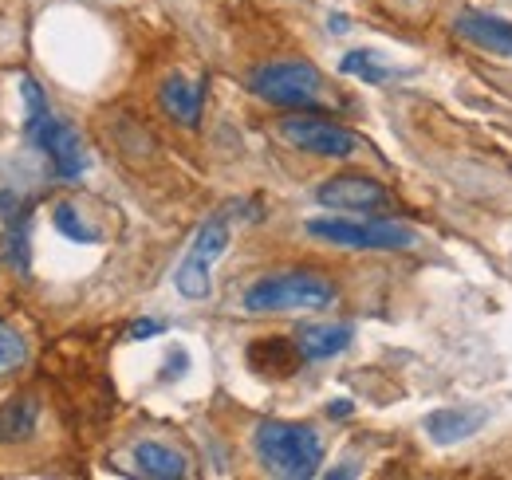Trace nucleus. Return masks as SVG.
<instances>
[{
    "instance_id": "nucleus-1",
    "label": "nucleus",
    "mask_w": 512,
    "mask_h": 480,
    "mask_svg": "<svg viewBox=\"0 0 512 480\" xmlns=\"http://www.w3.org/2000/svg\"><path fill=\"white\" fill-rule=\"evenodd\" d=\"M256 457L264 461V469H272L276 477L308 480L320 473L323 465V437L312 425H296V421H264L256 425Z\"/></svg>"
},
{
    "instance_id": "nucleus-2",
    "label": "nucleus",
    "mask_w": 512,
    "mask_h": 480,
    "mask_svg": "<svg viewBox=\"0 0 512 480\" xmlns=\"http://www.w3.org/2000/svg\"><path fill=\"white\" fill-rule=\"evenodd\" d=\"M335 300V284L320 272H272L260 276L245 292V311L272 315V311H320Z\"/></svg>"
},
{
    "instance_id": "nucleus-3",
    "label": "nucleus",
    "mask_w": 512,
    "mask_h": 480,
    "mask_svg": "<svg viewBox=\"0 0 512 480\" xmlns=\"http://www.w3.org/2000/svg\"><path fill=\"white\" fill-rule=\"evenodd\" d=\"M253 95L272 107H296L312 111L323 103V79L312 63L304 60H276L253 71Z\"/></svg>"
},
{
    "instance_id": "nucleus-4",
    "label": "nucleus",
    "mask_w": 512,
    "mask_h": 480,
    "mask_svg": "<svg viewBox=\"0 0 512 480\" xmlns=\"http://www.w3.org/2000/svg\"><path fill=\"white\" fill-rule=\"evenodd\" d=\"M312 237L339 244V248H367V252H394V248H410L414 233L394 225V221H355V217H316L308 221Z\"/></svg>"
},
{
    "instance_id": "nucleus-5",
    "label": "nucleus",
    "mask_w": 512,
    "mask_h": 480,
    "mask_svg": "<svg viewBox=\"0 0 512 480\" xmlns=\"http://www.w3.org/2000/svg\"><path fill=\"white\" fill-rule=\"evenodd\" d=\"M280 134H284V142H292L296 150L316 154V158H351V154L359 150V138H355L347 126L316 119V115L280 119Z\"/></svg>"
},
{
    "instance_id": "nucleus-6",
    "label": "nucleus",
    "mask_w": 512,
    "mask_h": 480,
    "mask_svg": "<svg viewBox=\"0 0 512 480\" xmlns=\"http://www.w3.org/2000/svg\"><path fill=\"white\" fill-rule=\"evenodd\" d=\"M229 248V229H225V221H205L201 225V233L193 237V248L190 256L182 260V268H178V276H174V284H178V292L186 296V300H205L209 296V268L221 260V252Z\"/></svg>"
},
{
    "instance_id": "nucleus-7",
    "label": "nucleus",
    "mask_w": 512,
    "mask_h": 480,
    "mask_svg": "<svg viewBox=\"0 0 512 480\" xmlns=\"http://www.w3.org/2000/svg\"><path fill=\"white\" fill-rule=\"evenodd\" d=\"M316 201L331 213H379L390 205V193L367 174H339L316 189Z\"/></svg>"
},
{
    "instance_id": "nucleus-8",
    "label": "nucleus",
    "mask_w": 512,
    "mask_h": 480,
    "mask_svg": "<svg viewBox=\"0 0 512 480\" xmlns=\"http://www.w3.org/2000/svg\"><path fill=\"white\" fill-rule=\"evenodd\" d=\"M28 138L40 146V154L52 162V170H56V178L64 181H75L83 170H87V154H83V142H79V134L67 126L64 119H56V115H48V119L40 122V126H32L28 130Z\"/></svg>"
},
{
    "instance_id": "nucleus-9",
    "label": "nucleus",
    "mask_w": 512,
    "mask_h": 480,
    "mask_svg": "<svg viewBox=\"0 0 512 480\" xmlns=\"http://www.w3.org/2000/svg\"><path fill=\"white\" fill-rule=\"evenodd\" d=\"M457 32H461L469 44H477V48H485V52H493V56H512V24L501 20V16H489V12H461V16H457Z\"/></svg>"
},
{
    "instance_id": "nucleus-10",
    "label": "nucleus",
    "mask_w": 512,
    "mask_h": 480,
    "mask_svg": "<svg viewBox=\"0 0 512 480\" xmlns=\"http://www.w3.org/2000/svg\"><path fill=\"white\" fill-rule=\"evenodd\" d=\"M351 335H355V331L343 327V323H308V327H300L292 339H296L304 362H323V359H335L339 351H347V347H351Z\"/></svg>"
},
{
    "instance_id": "nucleus-11",
    "label": "nucleus",
    "mask_w": 512,
    "mask_h": 480,
    "mask_svg": "<svg viewBox=\"0 0 512 480\" xmlns=\"http://www.w3.org/2000/svg\"><path fill=\"white\" fill-rule=\"evenodd\" d=\"M158 99H162V111L170 119L182 122V126H193V122L201 119V107H205V83H193L186 75H170L162 83Z\"/></svg>"
},
{
    "instance_id": "nucleus-12",
    "label": "nucleus",
    "mask_w": 512,
    "mask_h": 480,
    "mask_svg": "<svg viewBox=\"0 0 512 480\" xmlns=\"http://www.w3.org/2000/svg\"><path fill=\"white\" fill-rule=\"evenodd\" d=\"M130 461H134V469H138L142 477H154V480H178L190 473V469H186V457L174 453L170 445H158V441H142V445H134Z\"/></svg>"
},
{
    "instance_id": "nucleus-13",
    "label": "nucleus",
    "mask_w": 512,
    "mask_h": 480,
    "mask_svg": "<svg viewBox=\"0 0 512 480\" xmlns=\"http://www.w3.org/2000/svg\"><path fill=\"white\" fill-rule=\"evenodd\" d=\"M249 362L260 374H292L304 362V355H300L296 339H260L249 347Z\"/></svg>"
},
{
    "instance_id": "nucleus-14",
    "label": "nucleus",
    "mask_w": 512,
    "mask_h": 480,
    "mask_svg": "<svg viewBox=\"0 0 512 480\" xmlns=\"http://www.w3.org/2000/svg\"><path fill=\"white\" fill-rule=\"evenodd\" d=\"M485 425V410H438L426 418V433L438 441V445H453L469 433H477Z\"/></svg>"
},
{
    "instance_id": "nucleus-15",
    "label": "nucleus",
    "mask_w": 512,
    "mask_h": 480,
    "mask_svg": "<svg viewBox=\"0 0 512 480\" xmlns=\"http://www.w3.org/2000/svg\"><path fill=\"white\" fill-rule=\"evenodd\" d=\"M36 418H40V406L36 398H8L0 406V441H28L36 433Z\"/></svg>"
},
{
    "instance_id": "nucleus-16",
    "label": "nucleus",
    "mask_w": 512,
    "mask_h": 480,
    "mask_svg": "<svg viewBox=\"0 0 512 480\" xmlns=\"http://www.w3.org/2000/svg\"><path fill=\"white\" fill-rule=\"evenodd\" d=\"M52 221H56V229H60L67 240H75V244H95V240H99V229H91L71 205H56Z\"/></svg>"
},
{
    "instance_id": "nucleus-17",
    "label": "nucleus",
    "mask_w": 512,
    "mask_h": 480,
    "mask_svg": "<svg viewBox=\"0 0 512 480\" xmlns=\"http://www.w3.org/2000/svg\"><path fill=\"white\" fill-rule=\"evenodd\" d=\"M24 359H28V343L20 339V331H12V327L0 319V374L20 370Z\"/></svg>"
},
{
    "instance_id": "nucleus-18",
    "label": "nucleus",
    "mask_w": 512,
    "mask_h": 480,
    "mask_svg": "<svg viewBox=\"0 0 512 480\" xmlns=\"http://www.w3.org/2000/svg\"><path fill=\"white\" fill-rule=\"evenodd\" d=\"M339 67H343V75H359L363 83H383V79H390V71L375 63V52H347Z\"/></svg>"
},
{
    "instance_id": "nucleus-19",
    "label": "nucleus",
    "mask_w": 512,
    "mask_h": 480,
    "mask_svg": "<svg viewBox=\"0 0 512 480\" xmlns=\"http://www.w3.org/2000/svg\"><path fill=\"white\" fill-rule=\"evenodd\" d=\"M8 260L16 264V272H28V237H24V229H16L8 237Z\"/></svg>"
},
{
    "instance_id": "nucleus-20",
    "label": "nucleus",
    "mask_w": 512,
    "mask_h": 480,
    "mask_svg": "<svg viewBox=\"0 0 512 480\" xmlns=\"http://www.w3.org/2000/svg\"><path fill=\"white\" fill-rule=\"evenodd\" d=\"M162 331V323H154V319H138L134 327H130V339H146V335H158Z\"/></svg>"
},
{
    "instance_id": "nucleus-21",
    "label": "nucleus",
    "mask_w": 512,
    "mask_h": 480,
    "mask_svg": "<svg viewBox=\"0 0 512 480\" xmlns=\"http://www.w3.org/2000/svg\"><path fill=\"white\" fill-rule=\"evenodd\" d=\"M343 414H351V406H347V402H339V406H331V418H343Z\"/></svg>"
}]
</instances>
